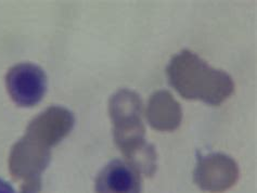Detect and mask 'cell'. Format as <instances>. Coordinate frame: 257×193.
<instances>
[{
	"label": "cell",
	"instance_id": "2",
	"mask_svg": "<svg viewBox=\"0 0 257 193\" xmlns=\"http://www.w3.org/2000/svg\"><path fill=\"white\" fill-rule=\"evenodd\" d=\"M109 113L113 124L115 142L127 162L144 154L152 144L146 140V128L143 122V103L137 92L120 89L111 97Z\"/></svg>",
	"mask_w": 257,
	"mask_h": 193
},
{
	"label": "cell",
	"instance_id": "4",
	"mask_svg": "<svg viewBox=\"0 0 257 193\" xmlns=\"http://www.w3.org/2000/svg\"><path fill=\"white\" fill-rule=\"evenodd\" d=\"M8 94L16 104L22 108H32L44 99L48 79L45 71L33 63H20L8 71L6 75Z\"/></svg>",
	"mask_w": 257,
	"mask_h": 193
},
{
	"label": "cell",
	"instance_id": "6",
	"mask_svg": "<svg viewBox=\"0 0 257 193\" xmlns=\"http://www.w3.org/2000/svg\"><path fill=\"white\" fill-rule=\"evenodd\" d=\"M96 193H141L140 174L120 159H113L100 170L94 182Z\"/></svg>",
	"mask_w": 257,
	"mask_h": 193
},
{
	"label": "cell",
	"instance_id": "1",
	"mask_svg": "<svg viewBox=\"0 0 257 193\" xmlns=\"http://www.w3.org/2000/svg\"><path fill=\"white\" fill-rule=\"evenodd\" d=\"M172 87L188 100L218 106L233 94L234 84L227 72L212 68L190 50L175 55L166 68Z\"/></svg>",
	"mask_w": 257,
	"mask_h": 193
},
{
	"label": "cell",
	"instance_id": "3",
	"mask_svg": "<svg viewBox=\"0 0 257 193\" xmlns=\"http://www.w3.org/2000/svg\"><path fill=\"white\" fill-rule=\"evenodd\" d=\"M50 146L48 141L30 131L13 146L11 171L16 178L24 179L22 193L39 192L42 172L50 161Z\"/></svg>",
	"mask_w": 257,
	"mask_h": 193
},
{
	"label": "cell",
	"instance_id": "8",
	"mask_svg": "<svg viewBox=\"0 0 257 193\" xmlns=\"http://www.w3.org/2000/svg\"><path fill=\"white\" fill-rule=\"evenodd\" d=\"M147 118L153 129L173 131L180 126L182 119L181 106L170 91H155L149 99Z\"/></svg>",
	"mask_w": 257,
	"mask_h": 193
},
{
	"label": "cell",
	"instance_id": "5",
	"mask_svg": "<svg viewBox=\"0 0 257 193\" xmlns=\"http://www.w3.org/2000/svg\"><path fill=\"white\" fill-rule=\"evenodd\" d=\"M239 179V167L232 157L222 153H211L198 158L193 180L209 193H222L232 188Z\"/></svg>",
	"mask_w": 257,
	"mask_h": 193
},
{
	"label": "cell",
	"instance_id": "7",
	"mask_svg": "<svg viewBox=\"0 0 257 193\" xmlns=\"http://www.w3.org/2000/svg\"><path fill=\"white\" fill-rule=\"evenodd\" d=\"M74 124L75 118L70 110L63 106H50L33 119L26 131L56 145L70 134Z\"/></svg>",
	"mask_w": 257,
	"mask_h": 193
},
{
	"label": "cell",
	"instance_id": "9",
	"mask_svg": "<svg viewBox=\"0 0 257 193\" xmlns=\"http://www.w3.org/2000/svg\"><path fill=\"white\" fill-rule=\"evenodd\" d=\"M0 193H17L12 185L0 178Z\"/></svg>",
	"mask_w": 257,
	"mask_h": 193
}]
</instances>
